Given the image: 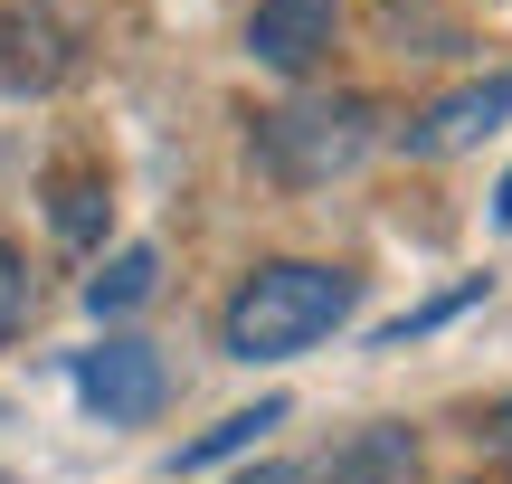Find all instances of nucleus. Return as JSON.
I'll return each mask as SVG.
<instances>
[{
    "label": "nucleus",
    "mask_w": 512,
    "mask_h": 484,
    "mask_svg": "<svg viewBox=\"0 0 512 484\" xmlns=\"http://www.w3.org/2000/svg\"><path fill=\"white\" fill-rule=\"evenodd\" d=\"M494 219L512 228V171H503V181H494Z\"/></svg>",
    "instance_id": "ddd939ff"
},
{
    "label": "nucleus",
    "mask_w": 512,
    "mask_h": 484,
    "mask_svg": "<svg viewBox=\"0 0 512 484\" xmlns=\"http://www.w3.org/2000/svg\"><path fill=\"white\" fill-rule=\"evenodd\" d=\"M370 143H380V105L370 95H294V105L256 114V162L285 190H313L332 171H351Z\"/></svg>",
    "instance_id": "f03ea898"
},
{
    "label": "nucleus",
    "mask_w": 512,
    "mask_h": 484,
    "mask_svg": "<svg viewBox=\"0 0 512 484\" xmlns=\"http://www.w3.org/2000/svg\"><path fill=\"white\" fill-rule=\"evenodd\" d=\"M484 437H494V456H503V466H512V399H503V409H494V428H484Z\"/></svg>",
    "instance_id": "f8f14e48"
},
{
    "label": "nucleus",
    "mask_w": 512,
    "mask_h": 484,
    "mask_svg": "<svg viewBox=\"0 0 512 484\" xmlns=\"http://www.w3.org/2000/svg\"><path fill=\"white\" fill-rule=\"evenodd\" d=\"M95 228H105V181H76V171H67V181H57V238L86 247Z\"/></svg>",
    "instance_id": "9d476101"
},
{
    "label": "nucleus",
    "mask_w": 512,
    "mask_h": 484,
    "mask_svg": "<svg viewBox=\"0 0 512 484\" xmlns=\"http://www.w3.org/2000/svg\"><path fill=\"white\" fill-rule=\"evenodd\" d=\"M266 428H285V399H256V409H238V418H219L209 437H190L181 456H171V475H200V466H219V456H238V447H256Z\"/></svg>",
    "instance_id": "6e6552de"
},
{
    "label": "nucleus",
    "mask_w": 512,
    "mask_h": 484,
    "mask_svg": "<svg viewBox=\"0 0 512 484\" xmlns=\"http://www.w3.org/2000/svg\"><path fill=\"white\" fill-rule=\"evenodd\" d=\"M247 48L266 57L275 76H304L313 57L332 48V0H256V19H247Z\"/></svg>",
    "instance_id": "39448f33"
},
{
    "label": "nucleus",
    "mask_w": 512,
    "mask_h": 484,
    "mask_svg": "<svg viewBox=\"0 0 512 484\" xmlns=\"http://www.w3.org/2000/svg\"><path fill=\"white\" fill-rule=\"evenodd\" d=\"M152 285H162V257H152V247H114V257L86 276V314H133Z\"/></svg>",
    "instance_id": "0eeeda50"
},
{
    "label": "nucleus",
    "mask_w": 512,
    "mask_h": 484,
    "mask_svg": "<svg viewBox=\"0 0 512 484\" xmlns=\"http://www.w3.org/2000/svg\"><path fill=\"white\" fill-rule=\"evenodd\" d=\"M19 323H29V257L0 238V342H19Z\"/></svg>",
    "instance_id": "9b49d317"
},
{
    "label": "nucleus",
    "mask_w": 512,
    "mask_h": 484,
    "mask_svg": "<svg viewBox=\"0 0 512 484\" xmlns=\"http://www.w3.org/2000/svg\"><path fill=\"white\" fill-rule=\"evenodd\" d=\"M238 484H294V466H256V475H238Z\"/></svg>",
    "instance_id": "4468645a"
},
{
    "label": "nucleus",
    "mask_w": 512,
    "mask_h": 484,
    "mask_svg": "<svg viewBox=\"0 0 512 484\" xmlns=\"http://www.w3.org/2000/svg\"><path fill=\"white\" fill-rule=\"evenodd\" d=\"M512 114V76H484V86H456V95H437L427 114H408L399 124V152L408 162H446V152H465V143H484Z\"/></svg>",
    "instance_id": "20e7f679"
},
{
    "label": "nucleus",
    "mask_w": 512,
    "mask_h": 484,
    "mask_svg": "<svg viewBox=\"0 0 512 484\" xmlns=\"http://www.w3.org/2000/svg\"><path fill=\"white\" fill-rule=\"evenodd\" d=\"M351 295H361V285H351L342 266L275 257V266H256L238 295H228L219 342H228V361H294V352H313V342L351 314Z\"/></svg>",
    "instance_id": "f257e3e1"
},
{
    "label": "nucleus",
    "mask_w": 512,
    "mask_h": 484,
    "mask_svg": "<svg viewBox=\"0 0 512 484\" xmlns=\"http://www.w3.org/2000/svg\"><path fill=\"white\" fill-rule=\"evenodd\" d=\"M418 475V437L408 428H351L323 456V484H408Z\"/></svg>",
    "instance_id": "423d86ee"
},
{
    "label": "nucleus",
    "mask_w": 512,
    "mask_h": 484,
    "mask_svg": "<svg viewBox=\"0 0 512 484\" xmlns=\"http://www.w3.org/2000/svg\"><path fill=\"white\" fill-rule=\"evenodd\" d=\"M484 295H494V276H465L456 295H437V304H418V314L380 323V333H370V352H408V342H427V333H437V323H456L465 304H484Z\"/></svg>",
    "instance_id": "1a4fd4ad"
},
{
    "label": "nucleus",
    "mask_w": 512,
    "mask_h": 484,
    "mask_svg": "<svg viewBox=\"0 0 512 484\" xmlns=\"http://www.w3.org/2000/svg\"><path fill=\"white\" fill-rule=\"evenodd\" d=\"M76 399H86L105 428H143V418H162L171 371H162V352H152V342L114 333V342H95V352H76Z\"/></svg>",
    "instance_id": "7ed1b4c3"
}]
</instances>
